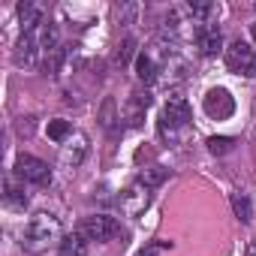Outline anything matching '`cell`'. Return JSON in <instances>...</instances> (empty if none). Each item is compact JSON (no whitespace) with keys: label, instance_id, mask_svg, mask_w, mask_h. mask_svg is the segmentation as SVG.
<instances>
[{"label":"cell","instance_id":"cell-7","mask_svg":"<svg viewBox=\"0 0 256 256\" xmlns=\"http://www.w3.org/2000/svg\"><path fill=\"white\" fill-rule=\"evenodd\" d=\"M88 151H90V142H88V136L84 133H72L64 145H60V166H66V169H78L82 163H84V157H88Z\"/></svg>","mask_w":256,"mask_h":256},{"label":"cell","instance_id":"cell-15","mask_svg":"<svg viewBox=\"0 0 256 256\" xmlns=\"http://www.w3.org/2000/svg\"><path fill=\"white\" fill-rule=\"evenodd\" d=\"M4 199H6V205H10V208H16V211H24V208H28V193H24V190H18L16 184H6Z\"/></svg>","mask_w":256,"mask_h":256},{"label":"cell","instance_id":"cell-22","mask_svg":"<svg viewBox=\"0 0 256 256\" xmlns=\"http://www.w3.org/2000/svg\"><path fill=\"white\" fill-rule=\"evenodd\" d=\"M250 30H253V40H256V22H253V24H250Z\"/></svg>","mask_w":256,"mask_h":256},{"label":"cell","instance_id":"cell-11","mask_svg":"<svg viewBox=\"0 0 256 256\" xmlns=\"http://www.w3.org/2000/svg\"><path fill=\"white\" fill-rule=\"evenodd\" d=\"M36 48H40V42L34 40V34H24V36L18 40V46H16V64H18V66H30Z\"/></svg>","mask_w":256,"mask_h":256},{"label":"cell","instance_id":"cell-5","mask_svg":"<svg viewBox=\"0 0 256 256\" xmlns=\"http://www.w3.org/2000/svg\"><path fill=\"white\" fill-rule=\"evenodd\" d=\"M16 172H18V178H22V181H28V184H36V187H46V184H52V169H48V163H42L40 157L22 154V157L16 160Z\"/></svg>","mask_w":256,"mask_h":256},{"label":"cell","instance_id":"cell-8","mask_svg":"<svg viewBox=\"0 0 256 256\" xmlns=\"http://www.w3.org/2000/svg\"><path fill=\"white\" fill-rule=\"evenodd\" d=\"M205 112H208V118H214V120H226V118L235 112L232 94H229L226 88H211V90L205 94Z\"/></svg>","mask_w":256,"mask_h":256},{"label":"cell","instance_id":"cell-2","mask_svg":"<svg viewBox=\"0 0 256 256\" xmlns=\"http://www.w3.org/2000/svg\"><path fill=\"white\" fill-rule=\"evenodd\" d=\"M190 120H193V108H190V102H187L184 96L172 94V96L166 100V106H163L160 133H163V136H169V139H178V133H181V130H187Z\"/></svg>","mask_w":256,"mask_h":256},{"label":"cell","instance_id":"cell-9","mask_svg":"<svg viewBox=\"0 0 256 256\" xmlns=\"http://www.w3.org/2000/svg\"><path fill=\"white\" fill-rule=\"evenodd\" d=\"M196 48H199L205 58H214V54L223 48V34H220L214 24H199V28H196Z\"/></svg>","mask_w":256,"mask_h":256},{"label":"cell","instance_id":"cell-4","mask_svg":"<svg viewBox=\"0 0 256 256\" xmlns=\"http://www.w3.org/2000/svg\"><path fill=\"white\" fill-rule=\"evenodd\" d=\"M78 232H82L88 241H100V244H102V241H112V238L120 232V226H118V220L108 217V214H90V217L82 220Z\"/></svg>","mask_w":256,"mask_h":256},{"label":"cell","instance_id":"cell-1","mask_svg":"<svg viewBox=\"0 0 256 256\" xmlns=\"http://www.w3.org/2000/svg\"><path fill=\"white\" fill-rule=\"evenodd\" d=\"M60 241H64V229L52 211H36L22 232V247L28 253H46L52 244H60Z\"/></svg>","mask_w":256,"mask_h":256},{"label":"cell","instance_id":"cell-6","mask_svg":"<svg viewBox=\"0 0 256 256\" xmlns=\"http://www.w3.org/2000/svg\"><path fill=\"white\" fill-rule=\"evenodd\" d=\"M148 205H151V187L142 184V181H133L130 187L124 190V196H120V208H124V214H130V217L145 214Z\"/></svg>","mask_w":256,"mask_h":256},{"label":"cell","instance_id":"cell-10","mask_svg":"<svg viewBox=\"0 0 256 256\" xmlns=\"http://www.w3.org/2000/svg\"><path fill=\"white\" fill-rule=\"evenodd\" d=\"M58 256H88V238H84L78 229L70 232V235H64Z\"/></svg>","mask_w":256,"mask_h":256},{"label":"cell","instance_id":"cell-18","mask_svg":"<svg viewBox=\"0 0 256 256\" xmlns=\"http://www.w3.org/2000/svg\"><path fill=\"white\" fill-rule=\"evenodd\" d=\"M139 181H142V184H148V187H157V184H163V181H166V169H157V166H154V169H145Z\"/></svg>","mask_w":256,"mask_h":256},{"label":"cell","instance_id":"cell-21","mask_svg":"<svg viewBox=\"0 0 256 256\" xmlns=\"http://www.w3.org/2000/svg\"><path fill=\"white\" fill-rule=\"evenodd\" d=\"M244 256H256V247H247V250H244Z\"/></svg>","mask_w":256,"mask_h":256},{"label":"cell","instance_id":"cell-14","mask_svg":"<svg viewBox=\"0 0 256 256\" xmlns=\"http://www.w3.org/2000/svg\"><path fill=\"white\" fill-rule=\"evenodd\" d=\"M72 133H76V130L70 126V120H64V118H54V120H48V139H52V142L64 145V142H66Z\"/></svg>","mask_w":256,"mask_h":256},{"label":"cell","instance_id":"cell-20","mask_svg":"<svg viewBox=\"0 0 256 256\" xmlns=\"http://www.w3.org/2000/svg\"><path fill=\"white\" fill-rule=\"evenodd\" d=\"M160 247H163V244H148V247H142L136 256H160Z\"/></svg>","mask_w":256,"mask_h":256},{"label":"cell","instance_id":"cell-19","mask_svg":"<svg viewBox=\"0 0 256 256\" xmlns=\"http://www.w3.org/2000/svg\"><path fill=\"white\" fill-rule=\"evenodd\" d=\"M208 148H211L214 154H226V151L232 148V139H208Z\"/></svg>","mask_w":256,"mask_h":256},{"label":"cell","instance_id":"cell-16","mask_svg":"<svg viewBox=\"0 0 256 256\" xmlns=\"http://www.w3.org/2000/svg\"><path fill=\"white\" fill-rule=\"evenodd\" d=\"M232 208H235V217H238L241 223L250 220V199H247L244 193H232Z\"/></svg>","mask_w":256,"mask_h":256},{"label":"cell","instance_id":"cell-13","mask_svg":"<svg viewBox=\"0 0 256 256\" xmlns=\"http://www.w3.org/2000/svg\"><path fill=\"white\" fill-rule=\"evenodd\" d=\"M136 76H139L145 84H154V78H157V60H154L151 54H139V58H136Z\"/></svg>","mask_w":256,"mask_h":256},{"label":"cell","instance_id":"cell-3","mask_svg":"<svg viewBox=\"0 0 256 256\" xmlns=\"http://www.w3.org/2000/svg\"><path fill=\"white\" fill-rule=\"evenodd\" d=\"M226 66L238 76H256V48L244 40H235L229 48H226Z\"/></svg>","mask_w":256,"mask_h":256},{"label":"cell","instance_id":"cell-12","mask_svg":"<svg viewBox=\"0 0 256 256\" xmlns=\"http://www.w3.org/2000/svg\"><path fill=\"white\" fill-rule=\"evenodd\" d=\"M18 22H22L24 34H30L36 24H42V10L34 4H18Z\"/></svg>","mask_w":256,"mask_h":256},{"label":"cell","instance_id":"cell-17","mask_svg":"<svg viewBox=\"0 0 256 256\" xmlns=\"http://www.w3.org/2000/svg\"><path fill=\"white\" fill-rule=\"evenodd\" d=\"M187 12H190L193 18H199V22H208V18L217 12V6H214V4H190Z\"/></svg>","mask_w":256,"mask_h":256}]
</instances>
